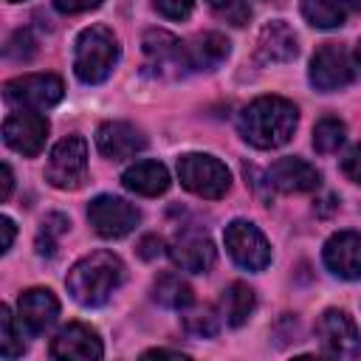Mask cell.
I'll return each mask as SVG.
<instances>
[{"mask_svg":"<svg viewBox=\"0 0 361 361\" xmlns=\"http://www.w3.org/2000/svg\"><path fill=\"white\" fill-rule=\"evenodd\" d=\"M296 121H299V113L293 102L282 96H259L240 113L237 130L251 147L276 149L290 141Z\"/></svg>","mask_w":361,"mask_h":361,"instance_id":"1","label":"cell"},{"mask_svg":"<svg viewBox=\"0 0 361 361\" xmlns=\"http://www.w3.org/2000/svg\"><path fill=\"white\" fill-rule=\"evenodd\" d=\"M121 282H124V262L113 251H93L82 257L65 276L68 293L85 307L104 305Z\"/></svg>","mask_w":361,"mask_h":361,"instance_id":"2","label":"cell"},{"mask_svg":"<svg viewBox=\"0 0 361 361\" xmlns=\"http://www.w3.org/2000/svg\"><path fill=\"white\" fill-rule=\"evenodd\" d=\"M118 54H121L118 39L107 25H87L76 37L73 73L85 85H99L113 73V68L118 62Z\"/></svg>","mask_w":361,"mask_h":361,"instance_id":"3","label":"cell"},{"mask_svg":"<svg viewBox=\"0 0 361 361\" xmlns=\"http://www.w3.org/2000/svg\"><path fill=\"white\" fill-rule=\"evenodd\" d=\"M178 178L183 189H189L197 197L217 200L228 192L231 186V172L223 161L206 152H186L178 158Z\"/></svg>","mask_w":361,"mask_h":361,"instance_id":"4","label":"cell"},{"mask_svg":"<svg viewBox=\"0 0 361 361\" xmlns=\"http://www.w3.org/2000/svg\"><path fill=\"white\" fill-rule=\"evenodd\" d=\"M87 175V144L82 135H65L48 155L45 180L56 189H79Z\"/></svg>","mask_w":361,"mask_h":361,"instance_id":"5","label":"cell"},{"mask_svg":"<svg viewBox=\"0 0 361 361\" xmlns=\"http://www.w3.org/2000/svg\"><path fill=\"white\" fill-rule=\"evenodd\" d=\"M65 93V85L54 73H28L8 79L3 87V96L11 107L20 110H48L54 107Z\"/></svg>","mask_w":361,"mask_h":361,"instance_id":"6","label":"cell"},{"mask_svg":"<svg viewBox=\"0 0 361 361\" xmlns=\"http://www.w3.org/2000/svg\"><path fill=\"white\" fill-rule=\"evenodd\" d=\"M141 45H144L147 68H149L155 76L178 79V76H183L186 71H192L186 42H180L175 34L155 28V31H147V34H144V42H141Z\"/></svg>","mask_w":361,"mask_h":361,"instance_id":"7","label":"cell"},{"mask_svg":"<svg viewBox=\"0 0 361 361\" xmlns=\"http://www.w3.org/2000/svg\"><path fill=\"white\" fill-rule=\"evenodd\" d=\"M316 338L322 344V353L330 358H355L361 355V336L355 322L347 310L330 307L316 322Z\"/></svg>","mask_w":361,"mask_h":361,"instance_id":"8","label":"cell"},{"mask_svg":"<svg viewBox=\"0 0 361 361\" xmlns=\"http://www.w3.org/2000/svg\"><path fill=\"white\" fill-rule=\"evenodd\" d=\"M87 220L93 226V231L104 240H118L124 234H130L138 220H141V212L127 203L124 197H116V195H99L90 200L87 206Z\"/></svg>","mask_w":361,"mask_h":361,"instance_id":"9","label":"cell"},{"mask_svg":"<svg viewBox=\"0 0 361 361\" xmlns=\"http://www.w3.org/2000/svg\"><path fill=\"white\" fill-rule=\"evenodd\" d=\"M226 248L231 254V259L245 268V271H262L271 262V245L265 240V234L248 223V220H234L226 226Z\"/></svg>","mask_w":361,"mask_h":361,"instance_id":"10","label":"cell"},{"mask_svg":"<svg viewBox=\"0 0 361 361\" xmlns=\"http://www.w3.org/2000/svg\"><path fill=\"white\" fill-rule=\"evenodd\" d=\"M353 82V59L344 45L324 42L310 59V85L322 93L341 90Z\"/></svg>","mask_w":361,"mask_h":361,"instance_id":"11","label":"cell"},{"mask_svg":"<svg viewBox=\"0 0 361 361\" xmlns=\"http://www.w3.org/2000/svg\"><path fill=\"white\" fill-rule=\"evenodd\" d=\"M48 130H51V124L39 110H20V113H11L3 121V141L14 152H20L25 158H34L45 147Z\"/></svg>","mask_w":361,"mask_h":361,"instance_id":"12","label":"cell"},{"mask_svg":"<svg viewBox=\"0 0 361 361\" xmlns=\"http://www.w3.org/2000/svg\"><path fill=\"white\" fill-rule=\"evenodd\" d=\"M169 257L180 271L189 274H206L214 265V245L212 240L197 228H183L169 243Z\"/></svg>","mask_w":361,"mask_h":361,"instance_id":"13","label":"cell"},{"mask_svg":"<svg viewBox=\"0 0 361 361\" xmlns=\"http://www.w3.org/2000/svg\"><path fill=\"white\" fill-rule=\"evenodd\" d=\"M48 353L54 358H76V361H96L104 355V347H102V338L93 327L82 324V322H73L68 327H62L54 338H51V347Z\"/></svg>","mask_w":361,"mask_h":361,"instance_id":"14","label":"cell"},{"mask_svg":"<svg viewBox=\"0 0 361 361\" xmlns=\"http://www.w3.org/2000/svg\"><path fill=\"white\" fill-rule=\"evenodd\" d=\"M327 271L338 279H361V231H336L322 251Z\"/></svg>","mask_w":361,"mask_h":361,"instance_id":"15","label":"cell"},{"mask_svg":"<svg viewBox=\"0 0 361 361\" xmlns=\"http://www.w3.org/2000/svg\"><path fill=\"white\" fill-rule=\"evenodd\" d=\"M96 147L110 161H127L147 147V135L130 121H104L96 133Z\"/></svg>","mask_w":361,"mask_h":361,"instance_id":"16","label":"cell"},{"mask_svg":"<svg viewBox=\"0 0 361 361\" xmlns=\"http://www.w3.org/2000/svg\"><path fill=\"white\" fill-rule=\"evenodd\" d=\"M56 316H59V299L48 288H28L25 293H20L17 319L31 336L45 333L56 322Z\"/></svg>","mask_w":361,"mask_h":361,"instance_id":"17","label":"cell"},{"mask_svg":"<svg viewBox=\"0 0 361 361\" xmlns=\"http://www.w3.org/2000/svg\"><path fill=\"white\" fill-rule=\"evenodd\" d=\"M319 180H322V175L316 172V166H310L307 161L293 158V155L274 161L268 169V186H274L276 192H285V195L313 192V189H319Z\"/></svg>","mask_w":361,"mask_h":361,"instance_id":"18","label":"cell"},{"mask_svg":"<svg viewBox=\"0 0 361 361\" xmlns=\"http://www.w3.org/2000/svg\"><path fill=\"white\" fill-rule=\"evenodd\" d=\"M299 54V39L293 28L282 20H274L262 25L257 37V59L262 65H276V62H290Z\"/></svg>","mask_w":361,"mask_h":361,"instance_id":"19","label":"cell"},{"mask_svg":"<svg viewBox=\"0 0 361 361\" xmlns=\"http://www.w3.org/2000/svg\"><path fill=\"white\" fill-rule=\"evenodd\" d=\"M361 14V0H302V17L313 28H338Z\"/></svg>","mask_w":361,"mask_h":361,"instance_id":"20","label":"cell"},{"mask_svg":"<svg viewBox=\"0 0 361 361\" xmlns=\"http://www.w3.org/2000/svg\"><path fill=\"white\" fill-rule=\"evenodd\" d=\"M121 183H124V189H130L135 195L158 197V195H164L169 189V172L158 161H135L133 166L124 169Z\"/></svg>","mask_w":361,"mask_h":361,"instance_id":"21","label":"cell"},{"mask_svg":"<svg viewBox=\"0 0 361 361\" xmlns=\"http://www.w3.org/2000/svg\"><path fill=\"white\" fill-rule=\"evenodd\" d=\"M186 51H189L192 71H214L226 62V56L231 51V42L217 31H203L195 39L186 42Z\"/></svg>","mask_w":361,"mask_h":361,"instance_id":"22","label":"cell"},{"mask_svg":"<svg viewBox=\"0 0 361 361\" xmlns=\"http://www.w3.org/2000/svg\"><path fill=\"white\" fill-rule=\"evenodd\" d=\"M220 307H223V319H226L231 327H240V324H245L248 316L254 313V307H257V293H254V288H248L245 282H231V285L223 290Z\"/></svg>","mask_w":361,"mask_h":361,"instance_id":"23","label":"cell"},{"mask_svg":"<svg viewBox=\"0 0 361 361\" xmlns=\"http://www.w3.org/2000/svg\"><path fill=\"white\" fill-rule=\"evenodd\" d=\"M152 299L172 310H186L192 305V288L178 274H164L152 285Z\"/></svg>","mask_w":361,"mask_h":361,"instance_id":"24","label":"cell"},{"mask_svg":"<svg viewBox=\"0 0 361 361\" xmlns=\"http://www.w3.org/2000/svg\"><path fill=\"white\" fill-rule=\"evenodd\" d=\"M344 138H347V127H344V121L336 118V116H324V118H319L316 127H313V147H316V152H322V155L336 152V149L344 144Z\"/></svg>","mask_w":361,"mask_h":361,"instance_id":"25","label":"cell"},{"mask_svg":"<svg viewBox=\"0 0 361 361\" xmlns=\"http://www.w3.org/2000/svg\"><path fill=\"white\" fill-rule=\"evenodd\" d=\"M23 353H25L23 324H20V319L11 316V307L3 305L0 307V355L3 358H17Z\"/></svg>","mask_w":361,"mask_h":361,"instance_id":"26","label":"cell"},{"mask_svg":"<svg viewBox=\"0 0 361 361\" xmlns=\"http://www.w3.org/2000/svg\"><path fill=\"white\" fill-rule=\"evenodd\" d=\"M68 228H71V220H68L65 214H59V212L48 214V217L39 223V231H37V254L51 257V254L56 251V245H59V237H62Z\"/></svg>","mask_w":361,"mask_h":361,"instance_id":"27","label":"cell"},{"mask_svg":"<svg viewBox=\"0 0 361 361\" xmlns=\"http://www.w3.org/2000/svg\"><path fill=\"white\" fill-rule=\"evenodd\" d=\"M220 327V319L214 313L212 305H200V307H192L183 313V330L195 338H212Z\"/></svg>","mask_w":361,"mask_h":361,"instance_id":"28","label":"cell"},{"mask_svg":"<svg viewBox=\"0 0 361 361\" xmlns=\"http://www.w3.org/2000/svg\"><path fill=\"white\" fill-rule=\"evenodd\" d=\"M206 3L220 20L231 23V25H245L251 20V8L245 0H206Z\"/></svg>","mask_w":361,"mask_h":361,"instance_id":"29","label":"cell"},{"mask_svg":"<svg viewBox=\"0 0 361 361\" xmlns=\"http://www.w3.org/2000/svg\"><path fill=\"white\" fill-rule=\"evenodd\" d=\"M195 0H155V8L166 17V20H186L192 14Z\"/></svg>","mask_w":361,"mask_h":361,"instance_id":"30","label":"cell"},{"mask_svg":"<svg viewBox=\"0 0 361 361\" xmlns=\"http://www.w3.org/2000/svg\"><path fill=\"white\" fill-rule=\"evenodd\" d=\"M341 172L361 186V144H355L344 158H341Z\"/></svg>","mask_w":361,"mask_h":361,"instance_id":"31","label":"cell"},{"mask_svg":"<svg viewBox=\"0 0 361 361\" xmlns=\"http://www.w3.org/2000/svg\"><path fill=\"white\" fill-rule=\"evenodd\" d=\"M102 0H54V8L62 14H82L90 8H99Z\"/></svg>","mask_w":361,"mask_h":361,"instance_id":"32","label":"cell"},{"mask_svg":"<svg viewBox=\"0 0 361 361\" xmlns=\"http://www.w3.org/2000/svg\"><path fill=\"white\" fill-rule=\"evenodd\" d=\"M161 251H164V240H161V237H155V234L141 237V243H138V254H141L144 259H155V257H161Z\"/></svg>","mask_w":361,"mask_h":361,"instance_id":"33","label":"cell"},{"mask_svg":"<svg viewBox=\"0 0 361 361\" xmlns=\"http://www.w3.org/2000/svg\"><path fill=\"white\" fill-rule=\"evenodd\" d=\"M0 231H3V243H0V251L6 254V251L11 248V243H14V223H11L8 217H0Z\"/></svg>","mask_w":361,"mask_h":361,"instance_id":"34","label":"cell"},{"mask_svg":"<svg viewBox=\"0 0 361 361\" xmlns=\"http://www.w3.org/2000/svg\"><path fill=\"white\" fill-rule=\"evenodd\" d=\"M0 180H3L0 200H8V195H11V183H14V178H11V166H8V164H3V166H0Z\"/></svg>","mask_w":361,"mask_h":361,"instance_id":"35","label":"cell"},{"mask_svg":"<svg viewBox=\"0 0 361 361\" xmlns=\"http://www.w3.org/2000/svg\"><path fill=\"white\" fill-rule=\"evenodd\" d=\"M144 358H186V355H183V353H178V350L155 347V350H147V353H144Z\"/></svg>","mask_w":361,"mask_h":361,"instance_id":"36","label":"cell"},{"mask_svg":"<svg viewBox=\"0 0 361 361\" xmlns=\"http://www.w3.org/2000/svg\"><path fill=\"white\" fill-rule=\"evenodd\" d=\"M355 56H358V65H361V39H358V48H355Z\"/></svg>","mask_w":361,"mask_h":361,"instance_id":"37","label":"cell"},{"mask_svg":"<svg viewBox=\"0 0 361 361\" xmlns=\"http://www.w3.org/2000/svg\"><path fill=\"white\" fill-rule=\"evenodd\" d=\"M8 3H20V0H8Z\"/></svg>","mask_w":361,"mask_h":361,"instance_id":"38","label":"cell"}]
</instances>
